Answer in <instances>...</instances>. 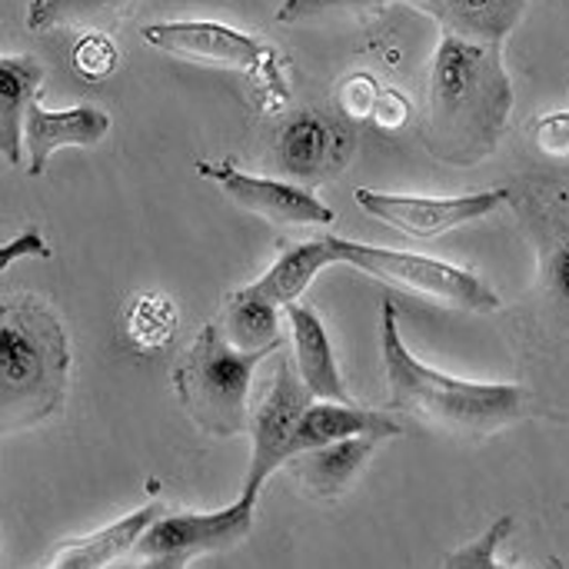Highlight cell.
<instances>
[{
	"label": "cell",
	"instance_id": "6da1fadb",
	"mask_svg": "<svg viewBox=\"0 0 569 569\" xmlns=\"http://www.w3.org/2000/svg\"><path fill=\"white\" fill-rule=\"evenodd\" d=\"M513 110L500 43L443 30L427 87V150L450 167L483 163L503 140Z\"/></svg>",
	"mask_w": 569,
	"mask_h": 569
},
{
	"label": "cell",
	"instance_id": "7a4b0ae2",
	"mask_svg": "<svg viewBox=\"0 0 569 569\" xmlns=\"http://www.w3.org/2000/svg\"><path fill=\"white\" fill-rule=\"evenodd\" d=\"M380 350L390 407L430 427L463 437H487L527 413V390L517 383H470L420 363L400 340L393 300L383 303Z\"/></svg>",
	"mask_w": 569,
	"mask_h": 569
},
{
	"label": "cell",
	"instance_id": "3957f363",
	"mask_svg": "<svg viewBox=\"0 0 569 569\" xmlns=\"http://www.w3.org/2000/svg\"><path fill=\"white\" fill-rule=\"evenodd\" d=\"M63 323L33 297H13L0 307V407L3 430H23L50 417L67 387Z\"/></svg>",
	"mask_w": 569,
	"mask_h": 569
},
{
	"label": "cell",
	"instance_id": "277c9868",
	"mask_svg": "<svg viewBox=\"0 0 569 569\" xmlns=\"http://www.w3.org/2000/svg\"><path fill=\"white\" fill-rule=\"evenodd\" d=\"M267 350L237 347L223 323H207L173 373L177 397L190 420L213 437H237L250 427V383Z\"/></svg>",
	"mask_w": 569,
	"mask_h": 569
},
{
	"label": "cell",
	"instance_id": "5b68a950",
	"mask_svg": "<svg viewBox=\"0 0 569 569\" xmlns=\"http://www.w3.org/2000/svg\"><path fill=\"white\" fill-rule=\"evenodd\" d=\"M333 250L340 263L357 267L360 273L383 280L387 287L417 293L423 300L453 307V310H470V313H493L500 310V297L470 270L453 267L447 260L420 257V253H400V250H383V247H367V243H350L343 237H333Z\"/></svg>",
	"mask_w": 569,
	"mask_h": 569
},
{
	"label": "cell",
	"instance_id": "8992f818",
	"mask_svg": "<svg viewBox=\"0 0 569 569\" xmlns=\"http://www.w3.org/2000/svg\"><path fill=\"white\" fill-rule=\"evenodd\" d=\"M313 400L317 397L303 383V377L293 367V360L287 353H277V373H273L263 400L250 413L253 457H250V470H247L240 497H247L250 503L260 500L263 483L277 473V467H283L290 460L293 433H297L300 417L307 413V407Z\"/></svg>",
	"mask_w": 569,
	"mask_h": 569
},
{
	"label": "cell",
	"instance_id": "52a82bcc",
	"mask_svg": "<svg viewBox=\"0 0 569 569\" xmlns=\"http://www.w3.org/2000/svg\"><path fill=\"white\" fill-rule=\"evenodd\" d=\"M253 507L240 497L233 507L217 513H160L133 547V560L153 569H180L193 557L220 553L240 543L253 527Z\"/></svg>",
	"mask_w": 569,
	"mask_h": 569
},
{
	"label": "cell",
	"instance_id": "ba28073f",
	"mask_svg": "<svg viewBox=\"0 0 569 569\" xmlns=\"http://www.w3.org/2000/svg\"><path fill=\"white\" fill-rule=\"evenodd\" d=\"M143 43L183 57V60H200L227 70H240L250 77H267L273 80V50L260 43L257 37H247L227 23L213 20H167V23H150L143 27Z\"/></svg>",
	"mask_w": 569,
	"mask_h": 569
},
{
	"label": "cell",
	"instance_id": "9c48e42d",
	"mask_svg": "<svg viewBox=\"0 0 569 569\" xmlns=\"http://www.w3.org/2000/svg\"><path fill=\"white\" fill-rule=\"evenodd\" d=\"M510 200H513V190H507V187L467 193V197H443V200H437V197H400V193H383V190H370V187L357 190L360 210L397 227L400 233L423 237V240L440 237L453 227L483 220Z\"/></svg>",
	"mask_w": 569,
	"mask_h": 569
},
{
	"label": "cell",
	"instance_id": "30bf717a",
	"mask_svg": "<svg viewBox=\"0 0 569 569\" xmlns=\"http://www.w3.org/2000/svg\"><path fill=\"white\" fill-rule=\"evenodd\" d=\"M197 173L220 183V190L237 200L243 210L277 223V227H327L333 223V210L320 203L307 187L283 183L270 177H250L233 163H197Z\"/></svg>",
	"mask_w": 569,
	"mask_h": 569
},
{
	"label": "cell",
	"instance_id": "8fae6325",
	"mask_svg": "<svg viewBox=\"0 0 569 569\" xmlns=\"http://www.w3.org/2000/svg\"><path fill=\"white\" fill-rule=\"evenodd\" d=\"M350 150V133L317 110L293 113L277 133V163L300 187H313L337 177L347 167Z\"/></svg>",
	"mask_w": 569,
	"mask_h": 569
},
{
	"label": "cell",
	"instance_id": "7c38bea8",
	"mask_svg": "<svg viewBox=\"0 0 569 569\" xmlns=\"http://www.w3.org/2000/svg\"><path fill=\"white\" fill-rule=\"evenodd\" d=\"M110 130V117L100 107L80 103L70 110H43L40 100L27 107L23 140L30 150V177H40L50 163V153L60 147H97Z\"/></svg>",
	"mask_w": 569,
	"mask_h": 569
},
{
	"label": "cell",
	"instance_id": "4fadbf2b",
	"mask_svg": "<svg viewBox=\"0 0 569 569\" xmlns=\"http://www.w3.org/2000/svg\"><path fill=\"white\" fill-rule=\"evenodd\" d=\"M350 437H377V440H393L403 437V423H397L387 413H373V410H360L353 403H337V400H323V403H310L307 413L300 417V427L293 433L290 443V460L297 453L337 443V440H350Z\"/></svg>",
	"mask_w": 569,
	"mask_h": 569
},
{
	"label": "cell",
	"instance_id": "5bb4252c",
	"mask_svg": "<svg viewBox=\"0 0 569 569\" xmlns=\"http://www.w3.org/2000/svg\"><path fill=\"white\" fill-rule=\"evenodd\" d=\"M287 320H290V333H293V357H297V370L303 377V383L310 387V393L317 400H337V403H353L337 360H333V347L327 337V327L320 323V317L307 307V303H287Z\"/></svg>",
	"mask_w": 569,
	"mask_h": 569
},
{
	"label": "cell",
	"instance_id": "9a60e30c",
	"mask_svg": "<svg viewBox=\"0 0 569 569\" xmlns=\"http://www.w3.org/2000/svg\"><path fill=\"white\" fill-rule=\"evenodd\" d=\"M383 443L377 437H350V440H337L307 453H297L293 460H287V467L293 470V477L320 500H337L350 490V483L357 480V473L367 467L373 447Z\"/></svg>",
	"mask_w": 569,
	"mask_h": 569
},
{
	"label": "cell",
	"instance_id": "2e32d148",
	"mask_svg": "<svg viewBox=\"0 0 569 569\" xmlns=\"http://www.w3.org/2000/svg\"><path fill=\"white\" fill-rule=\"evenodd\" d=\"M163 513V507H143V510H133L130 517H123V520H117V523H110V527H103L100 533H93V537H83V540H70V543H63L53 557H50V563L47 567H57V569H100L107 567V563H113V560H120V557H127V553H133V547H137V540L147 533V527L157 520Z\"/></svg>",
	"mask_w": 569,
	"mask_h": 569
},
{
	"label": "cell",
	"instance_id": "e0dca14e",
	"mask_svg": "<svg viewBox=\"0 0 569 569\" xmlns=\"http://www.w3.org/2000/svg\"><path fill=\"white\" fill-rule=\"evenodd\" d=\"M43 67L27 53L0 57V150L10 167L20 163L23 117L27 107L40 97Z\"/></svg>",
	"mask_w": 569,
	"mask_h": 569
},
{
	"label": "cell",
	"instance_id": "ac0fdd59",
	"mask_svg": "<svg viewBox=\"0 0 569 569\" xmlns=\"http://www.w3.org/2000/svg\"><path fill=\"white\" fill-rule=\"evenodd\" d=\"M330 263H340L337 250H333V237H320V240H310V243H297L290 247L257 283H250L247 290L277 303V307H287V303H297L307 287L313 283V277L330 267Z\"/></svg>",
	"mask_w": 569,
	"mask_h": 569
},
{
	"label": "cell",
	"instance_id": "d6986e66",
	"mask_svg": "<svg viewBox=\"0 0 569 569\" xmlns=\"http://www.w3.org/2000/svg\"><path fill=\"white\" fill-rule=\"evenodd\" d=\"M443 13L440 23L450 33L480 40V43H503L510 30L520 23L523 7L517 0H440Z\"/></svg>",
	"mask_w": 569,
	"mask_h": 569
},
{
	"label": "cell",
	"instance_id": "ffe728a7",
	"mask_svg": "<svg viewBox=\"0 0 569 569\" xmlns=\"http://www.w3.org/2000/svg\"><path fill=\"white\" fill-rule=\"evenodd\" d=\"M277 310H280L277 303H270V300H263V297H257V293H250V290L243 287V290H237V293L227 300L223 320H220V323H223L227 337H230L237 347L273 353V350H280V343H283Z\"/></svg>",
	"mask_w": 569,
	"mask_h": 569
},
{
	"label": "cell",
	"instance_id": "44dd1931",
	"mask_svg": "<svg viewBox=\"0 0 569 569\" xmlns=\"http://www.w3.org/2000/svg\"><path fill=\"white\" fill-rule=\"evenodd\" d=\"M133 0H33L27 10V27L43 33L57 27L97 30L117 23Z\"/></svg>",
	"mask_w": 569,
	"mask_h": 569
},
{
	"label": "cell",
	"instance_id": "7402d4cb",
	"mask_svg": "<svg viewBox=\"0 0 569 569\" xmlns=\"http://www.w3.org/2000/svg\"><path fill=\"white\" fill-rule=\"evenodd\" d=\"M177 333V310L160 293H140L127 310V337L140 350H160Z\"/></svg>",
	"mask_w": 569,
	"mask_h": 569
},
{
	"label": "cell",
	"instance_id": "603a6c76",
	"mask_svg": "<svg viewBox=\"0 0 569 569\" xmlns=\"http://www.w3.org/2000/svg\"><path fill=\"white\" fill-rule=\"evenodd\" d=\"M517 530V520L507 513V517H500L480 540H473L470 547H463V550H457V553H450L440 567L447 569H493L500 567L497 563V550H500V543L510 537Z\"/></svg>",
	"mask_w": 569,
	"mask_h": 569
},
{
	"label": "cell",
	"instance_id": "cb8c5ba5",
	"mask_svg": "<svg viewBox=\"0 0 569 569\" xmlns=\"http://www.w3.org/2000/svg\"><path fill=\"white\" fill-rule=\"evenodd\" d=\"M393 0H283L277 10L280 23H300L317 17H337V13H377L390 7Z\"/></svg>",
	"mask_w": 569,
	"mask_h": 569
},
{
	"label": "cell",
	"instance_id": "d4e9b609",
	"mask_svg": "<svg viewBox=\"0 0 569 569\" xmlns=\"http://www.w3.org/2000/svg\"><path fill=\"white\" fill-rule=\"evenodd\" d=\"M540 277H543V293L550 297V303L569 317V233L547 243L543 260H540Z\"/></svg>",
	"mask_w": 569,
	"mask_h": 569
},
{
	"label": "cell",
	"instance_id": "484cf974",
	"mask_svg": "<svg viewBox=\"0 0 569 569\" xmlns=\"http://www.w3.org/2000/svg\"><path fill=\"white\" fill-rule=\"evenodd\" d=\"M383 87H377V80L370 73H350L340 87H337V107L347 120H370L377 97Z\"/></svg>",
	"mask_w": 569,
	"mask_h": 569
},
{
	"label": "cell",
	"instance_id": "4316f807",
	"mask_svg": "<svg viewBox=\"0 0 569 569\" xmlns=\"http://www.w3.org/2000/svg\"><path fill=\"white\" fill-rule=\"evenodd\" d=\"M117 47L110 43L107 33H87L77 50H73V67L87 77V80H103L117 70Z\"/></svg>",
	"mask_w": 569,
	"mask_h": 569
},
{
	"label": "cell",
	"instance_id": "83f0119b",
	"mask_svg": "<svg viewBox=\"0 0 569 569\" xmlns=\"http://www.w3.org/2000/svg\"><path fill=\"white\" fill-rule=\"evenodd\" d=\"M533 147L540 157L553 160V163H567L569 160V110L563 113H550L543 120H537L533 127Z\"/></svg>",
	"mask_w": 569,
	"mask_h": 569
},
{
	"label": "cell",
	"instance_id": "f1b7e54d",
	"mask_svg": "<svg viewBox=\"0 0 569 569\" xmlns=\"http://www.w3.org/2000/svg\"><path fill=\"white\" fill-rule=\"evenodd\" d=\"M370 120H373L380 130L397 133V130H403L407 120H410V100H407L400 90L383 87L380 97H377V107H373V117H370Z\"/></svg>",
	"mask_w": 569,
	"mask_h": 569
},
{
	"label": "cell",
	"instance_id": "f546056e",
	"mask_svg": "<svg viewBox=\"0 0 569 569\" xmlns=\"http://www.w3.org/2000/svg\"><path fill=\"white\" fill-rule=\"evenodd\" d=\"M20 257H50V250H47V243H43V237L37 230H27L17 240L0 247V267H7V263H13Z\"/></svg>",
	"mask_w": 569,
	"mask_h": 569
},
{
	"label": "cell",
	"instance_id": "4dcf8cb0",
	"mask_svg": "<svg viewBox=\"0 0 569 569\" xmlns=\"http://www.w3.org/2000/svg\"><path fill=\"white\" fill-rule=\"evenodd\" d=\"M407 3H413L417 10H423V13H430V17H437V20H440V13H443V7H440V0H407Z\"/></svg>",
	"mask_w": 569,
	"mask_h": 569
},
{
	"label": "cell",
	"instance_id": "1f68e13d",
	"mask_svg": "<svg viewBox=\"0 0 569 569\" xmlns=\"http://www.w3.org/2000/svg\"><path fill=\"white\" fill-rule=\"evenodd\" d=\"M517 3H527V0H517Z\"/></svg>",
	"mask_w": 569,
	"mask_h": 569
}]
</instances>
